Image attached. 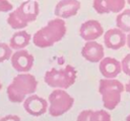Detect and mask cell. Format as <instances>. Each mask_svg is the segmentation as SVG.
<instances>
[{"mask_svg": "<svg viewBox=\"0 0 130 121\" xmlns=\"http://www.w3.org/2000/svg\"><path fill=\"white\" fill-rule=\"evenodd\" d=\"M100 72L104 78L107 79H115L121 72L122 66L121 63L115 57H104L99 65Z\"/></svg>", "mask_w": 130, "mask_h": 121, "instance_id": "obj_13", "label": "cell"}, {"mask_svg": "<svg viewBox=\"0 0 130 121\" xmlns=\"http://www.w3.org/2000/svg\"><path fill=\"white\" fill-rule=\"evenodd\" d=\"M116 26L125 33L130 32V9H124L116 17Z\"/></svg>", "mask_w": 130, "mask_h": 121, "instance_id": "obj_16", "label": "cell"}, {"mask_svg": "<svg viewBox=\"0 0 130 121\" xmlns=\"http://www.w3.org/2000/svg\"><path fill=\"white\" fill-rule=\"evenodd\" d=\"M92 7L99 14H107V8L105 4V0H93L92 1Z\"/></svg>", "mask_w": 130, "mask_h": 121, "instance_id": "obj_19", "label": "cell"}, {"mask_svg": "<svg viewBox=\"0 0 130 121\" xmlns=\"http://www.w3.org/2000/svg\"><path fill=\"white\" fill-rule=\"evenodd\" d=\"M126 44H127V46H128L129 49H130V32H129L128 35H127V41H126Z\"/></svg>", "mask_w": 130, "mask_h": 121, "instance_id": "obj_24", "label": "cell"}, {"mask_svg": "<svg viewBox=\"0 0 130 121\" xmlns=\"http://www.w3.org/2000/svg\"><path fill=\"white\" fill-rule=\"evenodd\" d=\"M23 105V108L24 110L31 116H35V117H38V116H41L43 114H45L47 111H48V102L46 99L36 95V94H32V95H29L22 103Z\"/></svg>", "mask_w": 130, "mask_h": 121, "instance_id": "obj_8", "label": "cell"}, {"mask_svg": "<svg viewBox=\"0 0 130 121\" xmlns=\"http://www.w3.org/2000/svg\"><path fill=\"white\" fill-rule=\"evenodd\" d=\"M126 121H130V114H129V115L126 117Z\"/></svg>", "mask_w": 130, "mask_h": 121, "instance_id": "obj_25", "label": "cell"}, {"mask_svg": "<svg viewBox=\"0 0 130 121\" xmlns=\"http://www.w3.org/2000/svg\"><path fill=\"white\" fill-rule=\"evenodd\" d=\"M125 90H126V92H127V93H129V94H130V81L126 84V86H125Z\"/></svg>", "mask_w": 130, "mask_h": 121, "instance_id": "obj_23", "label": "cell"}, {"mask_svg": "<svg viewBox=\"0 0 130 121\" xmlns=\"http://www.w3.org/2000/svg\"><path fill=\"white\" fill-rule=\"evenodd\" d=\"M81 7L78 0H60L54 8V14L58 18L66 19L77 14Z\"/></svg>", "mask_w": 130, "mask_h": 121, "instance_id": "obj_10", "label": "cell"}, {"mask_svg": "<svg viewBox=\"0 0 130 121\" xmlns=\"http://www.w3.org/2000/svg\"><path fill=\"white\" fill-rule=\"evenodd\" d=\"M127 41V35L124 31L116 28H110L107 30L104 34V43L106 47L110 49L117 50L121 47H123L126 44Z\"/></svg>", "mask_w": 130, "mask_h": 121, "instance_id": "obj_11", "label": "cell"}, {"mask_svg": "<svg viewBox=\"0 0 130 121\" xmlns=\"http://www.w3.org/2000/svg\"><path fill=\"white\" fill-rule=\"evenodd\" d=\"M108 13H120L124 10L126 0H105Z\"/></svg>", "mask_w": 130, "mask_h": 121, "instance_id": "obj_17", "label": "cell"}, {"mask_svg": "<svg viewBox=\"0 0 130 121\" xmlns=\"http://www.w3.org/2000/svg\"><path fill=\"white\" fill-rule=\"evenodd\" d=\"M67 28L64 19L54 18L47 22L45 26L40 28L32 35V42L37 47L46 48L60 41L66 34Z\"/></svg>", "mask_w": 130, "mask_h": 121, "instance_id": "obj_1", "label": "cell"}, {"mask_svg": "<svg viewBox=\"0 0 130 121\" xmlns=\"http://www.w3.org/2000/svg\"><path fill=\"white\" fill-rule=\"evenodd\" d=\"M11 66L18 73H27L34 66V55L29 53L26 49L15 50L11 57Z\"/></svg>", "mask_w": 130, "mask_h": 121, "instance_id": "obj_7", "label": "cell"}, {"mask_svg": "<svg viewBox=\"0 0 130 121\" xmlns=\"http://www.w3.org/2000/svg\"><path fill=\"white\" fill-rule=\"evenodd\" d=\"M74 104V98L63 89H54L49 95L48 112L52 117H59L68 112Z\"/></svg>", "mask_w": 130, "mask_h": 121, "instance_id": "obj_6", "label": "cell"}, {"mask_svg": "<svg viewBox=\"0 0 130 121\" xmlns=\"http://www.w3.org/2000/svg\"><path fill=\"white\" fill-rule=\"evenodd\" d=\"M12 48L5 42H0V63L9 59L12 55Z\"/></svg>", "mask_w": 130, "mask_h": 121, "instance_id": "obj_18", "label": "cell"}, {"mask_svg": "<svg viewBox=\"0 0 130 121\" xmlns=\"http://www.w3.org/2000/svg\"><path fill=\"white\" fill-rule=\"evenodd\" d=\"M76 121H111V115L106 110H83L81 111Z\"/></svg>", "mask_w": 130, "mask_h": 121, "instance_id": "obj_14", "label": "cell"}, {"mask_svg": "<svg viewBox=\"0 0 130 121\" xmlns=\"http://www.w3.org/2000/svg\"><path fill=\"white\" fill-rule=\"evenodd\" d=\"M1 89H2V83L0 82V90H1Z\"/></svg>", "mask_w": 130, "mask_h": 121, "instance_id": "obj_26", "label": "cell"}, {"mask_svg": "<svg viewBox=\"0 0 130 121\" xmlns=\"http://www.w3.org/2000/svg\"><path fill=\"white\" fill-rule=\"evenodd\" d=\"M39 11L40 8L37 0H25L15 10L9 13L7 23L12 29L20 30L37 19Z\"/></svg>", "mask_w": 130, "mask_h": 121, "instance_id": "obj_3", "label": "cell"}, {"mask_svg": "<svg viewBox=\"0 0 130 121\" xmlns=\"http://www.w3.org/2000/svg\"><path fill=\"white\" fill-rule=\"evenodd\" d=\"M81 55L89 63H100L105 57L104 46L95 40L86 41L81 48Z\"/></svg>", "mask_w": 130, "mask_h": 121, "instance_id": "obj_12", "label": "cell"}, {"mask_svg": "<svg viewBox=\"0 0 130 121\" xmlns=\"http://www.w3.org/2000/svg\"><path fill=\"white\" fill-rule=\"evenodd\" d=\"M104 34V28L102 24L94 19L84 21L79 27V35L85 41L95 40Z\"/></svg>", "mask_w": 130, "mask_h": 121, "instance_id": "obj_9", "label": "cell"}, {"mask_svg": "<svg viewBox=\"0 0 130 121\" xmlns=\"http://www.w3.org/2000/svg\"><path fill=\"white\" fill-rule=\"evenodd\" d=\"M12 10V4L8 0H0V12H8Z\"/></svg>", "mask_w": 130, "mask_h": 121, "instance_id": "obj_21", "label": "cell"}, {"mask_svg": "<svg viewBox=\"0 0 130 121\" xmlns=\"http://www.w3.org/2000/svg\"><path fill=\"white\" fill-rule=\"evenodd\" d=\"M125 86L116 79H101L99 82V92L102 96L103 105L108 110H114L121 101V95Z\"/></svg>", "mask_w": 130, "mask_h": 121, "instance_id": "obj_5", "label": "cell"}, {"mask_svg": "<svg viewBox=\"0 0 130 121\" xmlns=\"http://www.w3.org/2000/svg\"><path fill=\"white\" fill-rule=\"evenodd\" d=\"M30 39H31V35L26 30L20 29L12 34L9 41V45L14 50L24 49L28 45Z\"/></svg>", "mask_w": 130, "mask_h": 121, "instance_id": "obj_15", "label": "cell"}, {"mask_svg": "<svg viewBox=\"0 0 130 121\" xmlns=\"http://www.w3.org/2000/svg\"><path fill=\"white\" fill-rule=\"evenodd\" d=\"M38 87L36 77L28 73H19L15 76L6 89L7 97L12 103H23V101L32 95Z\"/></svg>", "mask_w": 130, "mask_h": 121, "instance_id": "obj_2", "label": "cell"}, {"mask_svg": "<svg viewBox=\"0 0 130 121\" xmlns=\"http://www.w3.org/2000/svg\"><path fill=\"white\" fill-rule=\"evenodd\" d=\"M121 66H122V72L130 77V53L126 54V56L123 57L121 62Z\"/></svg>", "mask_w": 130, "mask_h": 121, "instance_id": "obj_20", "label": "cell"}, {"mask_svg": "<svg viewBox=\"0 0 130 121\" xmlns=\"http://www.w3.org/2000/svg\"><path fill=\"white\" fill-rule=\"evenodd\" d=\"M0 121H20V118L17 115L9 114V115H5V116L1 117Z\"/></svg>", "mask_w": 130, "mask_h": 121, "instance_id": "obj_22", "label": "cell"}, {"mask_svg": "<svg viewBox=\"0 0 130 121\" xmlns=\"http://www.w3.org/2000/svg\"><path fill=\"white\" fill-rule=\"evenodd\" d=\"M127 3H128V4L130 5V0H127Z\"/></svg>", "mask_w": 130, "mask_h": 121, "instance_id": "obj_27", "label": "cell"}, {"mask_svg": "<svg viewBox=\"0 0 130 121\" xmlns=\"http://www.w3.org/2000/svg\"><path fill=\"white\" fill-rule=\"evenodd\" d=\"M76 78V69L71 65H67L62 69L52 68L47 71L44 76V81L49 87L66 90L75 83Z\"/></svg>", "mask_w": 130, "mask_h": 121, "instance_id": "obj_4", "label": "cell"}]
</instances>
